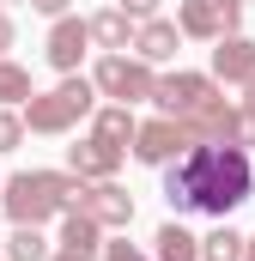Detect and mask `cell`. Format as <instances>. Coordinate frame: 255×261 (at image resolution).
<instances>
[{
	"label": "cell",
	"mask_w": 255,
	"mask_h": 261,
	"mask_svg": "<svg viewBox=\"0 0 255 261\" xmlns=\"http://www.w3.org/2000/svg\"><path fill=\"white\" fill-rule=\"evenodd\" d=\"M176 31L194 37V43H219V37H225V18H219L213 0H183V6H176Z\"/></svg>",
	"instance_id": "obj_16"
},
{
	"label": "cell",
	"mask_w": 255,
	"mask_h": 261,
	"mask_svg": "<svg viewBox=\"0 0 255 261\" xmlns=\"http://www.w3.org/2000/svg\"><path fill=\"white\" fill-rule=\"evenodd\" d=\"M255 189L249 152L243 146H189L183 158L164 164V200L170 213H207V219H231Z\"/></svg>",
	"instance_id": "obj_1"
},
{
	"label": "cell",
	"mask_w": 255,
	"mask_h": 261,
	"mask_svg": "<svg viewBox=\"0 0 255 261\" xmlns=\"http://www.w3.org/2000/svg\"><path fill=\"white\" fill-rule=\"evenodd\" d=\"M255 73V43L243 31H225L219 43H213V79H225V85H243Z\"/></svg>",
	"instance_id": "obj_12"
},
{
	"label": "cell",
	"mask_w": 255,
	"mask_h": 261,
	"mask_svg": "<svg viewBox=\"0 0 255 261\" xmlns=\"http://www.w3.org/2000/svg\"><path fill=\"white\" fill-rule=\"evenodd\" d=\"M85 49H91V31H85V18L61 12V18L49 24V67H55V73H79Z\"/></svg>",
	"instance_id": "obj_9"
},
{
	"label": "cell",
	"mask_w": 255,
	"mask_h": 261,
	"mask_svg": "<svg viewBox=\"0 0 255 261\" xmlns=\"http://www.w3.org/2000/svg\"><path fill=\"white\" fill-rule=\"evenodd\" d=\"M213 91H219L213 73H183V67H176V73H164V79L152 85V103H158L164 116H189L194 103H207Z\"/></svg>",
	"instance_id": "obj_8"
},
{
	"label": "cell",
	"mask_w": 255,
	"mask_h": 261,
	"mask_svg": "<svg viewBox=\"0 0 255 261\" xmlns=\"http://www.w3.org/2000/svg\"><path fill=\"white\" fill-rule=\"evenodd\" d=\"M73 206H85V213H91L104 231H128V225H134V195H128L116 176H104V182H85Z\"/></svg>",
	"instance_id": "obj_7"
},
{
	"label": "cell",
	"mask_w": 255,
	"mask_h": 261,
	"mask_svg": "<svg viewBox=\"0 0 255 261\" xmlns=\"http://www.w3.org/2000/svg\"><path fill=\"white\" fill-rule=\"evenodd\" d=\"M189 146H194V140L183 134V122H176V116H158V122H140V128H134V146H128V152H134L140 164L164 170V164H170V158H183Z\"/></svg>",
	"instance_id": "obj_5"
},
{
	"label": "cell",
	"mask_w": 255,
	"mask_h": 261,
	"mask_svg": "<svg viewBox=\"0 0 255 261\" xmlns=\"http://www.w3.org/2000/svg\"><path fill=\"white\" fill-rule=\"evenodd\" d=\"M243 261H255V237H243Z\"/></svg>",
	"instance_id": "obj_29"
},
{
	"label": "cell",
	"mask_w": 255,
	"mask_h": 261,
	"mask_svg": "<svg viewBox=\"0 0 255 261\" xmlns=\"http://www.w3.org/2000/svg\"><path fill=\"white\" fill-rule=\"evenodd\" d=\"M122 170V152L116 146H104V140H73L67 146V176H79V182H104V176H116Z\"/></svg>",
	"instance_id": "obj_11"
},
{
	"label": "cell",
	"mask_w": 255,
	"mask_h": 261,
	"mask_svg": "<svg viewBox=\"0 0 255 261\" xmlns=\"http://www.w3.org/2000/svg\"><path fill=\"white\" fill-rule=\"evenodd\" d=\"M97 255H104V261H152L146 249H134V243H104Z\"/></svg>",
	"instance_id": "obj_23"
},
{
	"label": "cell",
	"mask_w": 255,
	"mask_h": 261,
	"mask_svg": "<svg viewBox=\"0 0 255 261\" xmlns=\"http://www.w3.org/2000/svg\"><path fill=\"white\" fill-rule=\"evenodd\" d=\"M134 110L128 103H104V110H91V140H104V146H116V152H128L134 146Z\"/></svg>",
	"instance_id": "obj_15"
},
{
	"label": "cell",
	"mask_w": 255,
	"mask_h": 261,
	"mask_svg": "<svg viewBox=\"0 0 255 261\" xmlns=\"http://www.w3.org/2000/svg\"><path fill=\"white\" fill-rule=\"evenodd\" d=\"M12 43H18V24H12V18L0 12V61H6V49H12Z\"/></svg>",
	"instance_id": "obj_26"
},
{
	"label": "cell",
	"mask_w": 255,
	"mask_h": 261,
	"mask_svg": "<svg viewBox=\"0 0 255 261\" xmlns=\"http://www.w3.org/2000/svg\"><path fill=\"white\" fill-rule=\"evenodd\" d=\"M116 6H122L134 24H140V18H158V0H116Z\"/></svg>",
	"instance_id": "obj_24"
},
{
	"label": "cell",
	"mask_w": 255,
	"mask_h": 261,
	"mask_svg": "<svg viewBox=\"0 0 255 261\" xmlns=\"http://www.w3.org/2000/svg\"><path fill=\"white\" fill-rule=\"evenodd\" d=\"M18 140H24V122H18V110H6V103H0V152H12Z\"/></svg>",
	"instance_id": "obj_22"
},
{
	"label": "cell",
	"mask_w": 255,
	"mask_h": 261,
	"mask_svg": "<svg viewBox=\"0 0 255 261\" xmlns=\"http://www.w3.org/2000/svg\"><path fill=\"white\" fill-rule=\"evenodd\" d=\"M61 249H67V255H85V261L104 249V225H97L85 206H67V213H61Z\"/></svg>",
	"instance_id": "obj_13"
},
{
	"label": "cell",
	"mask_w": 255,
	"mask_h": 261,
	"mask_svg": "<svg viewBox=\"0 0 255 261\" xmlns=\"http://www.w3.org/2000/svg\"><path fill=\"white\" fill-rule=\"evenodd\" d=\"M49 237H43V225H12V237H6V261H49Z\"/></svg>",
	"instance_id": "obj_18"
},
{
	"label": "cell",
	"mask_w": 255,
	"mask_h": 261,
	"mask_svg": "<svg viewBox=\"0 0 255 261\" xmlns=\"http://www.w3.org/2000/svg\"><path fill=\"white\" fill-rule=\"evenodd\" d=\"M219 6V18H225V31H237V18H243V0H213Z\"/></svg>",
	"instance_id": "obj_25"
},
{
	"label": "cell",
	"mask_w": 255,
	"mask_h": 261,
	"mask_svg": "<svg viewBox=\"0 0 255 261\" xmlns=\"http://www.w3.org/2000/svg\"><path fill=\"white\" fill-rule=\"evenodd\" d=\"M91 110H97V85L85 73H61L55 91H31L24 97L18 122H24V134H67V128H79Z\"/></svg>",
	"instance_id": "obj_3"
},
{
	"label": "cell",
	"mask_w": 255,
	"mask_h": 261,
	"mask_svg": "<svg viewBox=\"0 0 255 261\" xmlns=\"http://www.w3.org/2000/svg\"><path fill=\"white\" fill-rule=\"evenodd\" d=\"M91 85H97V97H110V103H152V85H158V73L140 61V55H104V61L91 67Z\"/></svg>",
	"instance_id": "obj_4"
},
{
	"label": "cell",
	"mask_w": 255,
	"mask_h": 261,
	"mask_svg": "<svg viewBox=\"0 0 255 261\" xmlns=\"http://www.w3.org/2000/svg\"><path fill=\"white\" fill-rule=\"evenodd\" d=\"M31 91H37V85H31V67L0 61V103H6V110H18V103H24Z\"/></svg>",
	"instance_id": "obj_20"
},
{
	"label": "cell",
	"mask_w": 255,
	"mask_h": 261,
	"mask_svg": "<svg viewBox=\"0 0 255 261\" xmlns=\"http://www.w3.org/2000/svg\"><path fill=\"white\" fill-rule=\"evenodd\" d=\"M152 255H158V261H200V237H194V231H183V225L170 219V225H158Z\"/></svg>",
	"instance_id": "obj_17"
},
{
	"label": "cell",
	"mask_w": 255,
	"mask_h": 261,
	"mask_svg": "<svg viewBox=\"0 0 255 261\" xmlns=\"http://www.w3.org/2000/svg\"><path fill=\"white\" fill-rule=\"evenodd\" d=\"M243 103H249V110H255V73H249V79H243Z\"/></svg>",
	"instance_id": "obj_28"
},
{
	"label": "cell",
	"mask_w": 255,
	"mask_h": 261,
	"mask_svg": "<svg viewBox=\"0 0 255 261\" xmlns=\"http://www.w3.org/2000/svg\"><path fill=\"white\" fill-rule=\"evenodd\" d=\"M128 49H134L146 67H164V61H176V49H183V31H176V18H140Z\"/></svg>",
	"instance_id": "obj_10"
},
{
	"label": "cell",
	"mask_w": 255,
	"mask_h": 261,
	"mask_svg": "<svg viewBox=\"0 0 255 261\" xmlns=\"http://www.w3.org/2000/svg\"><path fill=\"white\" fill-rule=\"evenodd\" d=\"M0 182H6V176H0Z\"/></svg>",
	"instance_id": "obj_32"
},
{
	"label": "cell",
	"mask_w": 255,
	"mask_h": 261,
	"mask_svg": "<svg viewBox=\"0 0 255 261\" xmlns=\"http://www.w3.org/2000/svg\"><path fill=\"white\" fill-rule=\"evenodd\" d=\"M85 31H91V43H97L104 55H122L128 43H134V18H128L122 6H104V12H91V18H85Z\"/></svg>",
	"instance_id": "obj_14"
},
{
	"label": "cell",
	"mask_w": 255,
	"mask_h": 261,
	"mask_svg": "<svg viewBox=\"0 0 255 261\" xmlns=\"http://www.w3.org/2000/svg\"><path fill=\"white\" fill-rule=\"evenodd\" d=\"M200 261H243V231H231V225L219 219V231L200 237Z\"/></svg>",
	"instance_id": "obj_19"
},
{
	"label": "cell",
	"mask_w": 255,
	"mask_h": 261,
	"mask_svg": "<svg viewBox=\"0 0 255 261\" xmlns=\"http://www.w3.org/2000/svg\"><path fill=\"white\" fill-rule=\"evenodd\" d=\"M49 261H85V255H67V249H55V255H49Z\"/></svg>",
	"instance_id": "obj_30"
},
{
	"label": "cell",
	"mask_w": 255,
	"mask_h": 261,
	"mask_svg": "<svg viewBox=\"0 0 255 261\" xmlns=\"http://www.w3.org/2000/svg\"><path fill=\"white\" fill-rule=\"evenodd\" d=\"M0 12H6V0H0Z\"/></svg>",
	"instance_id": "obj_31"
},
{
	"label": "cell",
	"mask_w": 255,
	"mask_h": 261,
	"mask_svg": "<svg viewBox=\"0 0 255 261\" xmlns=\"http://www.w3.org/2000/svg\"><path fill=\"white\" fill-rule=\"evenodd\" d=\"M79 189L85 182L67 176V170H18V176L0 182V206H6L12 225H49L79 200Z\"/></svg>",
	"instance_id": "obj_2"
},
{
	"label": "cell",
	"mask_w": 255,
	"mask_h": 261,
	"mask_svg": "<svg viewBox=\"0 0 255 261\" xmlns=\"http://www.w3.org/2000/svg\"><path fill=\"white\" fill-rule=\"evenodd\" d=\"M73 0H31V12H43V18H61Z\"/></svg>",
	"instance_id": "obj_27"
},
{
	"label": "cell",
	"mask_w": 255,
	"mask_h": 261,
	"mask_svg": "<svg viewBox=\"0 0 255 261\" xmlns=\"http://www.w3.org/2000/svg\"><path fill=\"white\" fill-rule=\"evenodd\" d=\"M183 134H189L194 146H231V122H237V103L225 97V91H213L207 103H194L189 116H176Z\"/></svg>",
	"instance_id": "obj_6"
},
{
	"label": "cell",
	"mask_w": 255,
	"mask_h": 261,
	"mask_svg": "<svg viewBox=\"0 0 255 261\" xmlns=\"http://www.w3.org/2000/svg\"><path fill=\"white\" fill-rule=\"evenodd\" d=\"M231 146H243V152L255 146V110H249V103H237V122H231Z\"/></svg>",
	"instance_id": "obj_21"
}]
</instances>
